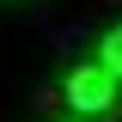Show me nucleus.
Instances as JSON below:
<instances>
[{
	"mask_svg": "<svg viewBox=\"0 0 122 122\" xmlns=\"http://www.w3.org/2000/svg\"><path fill=\"white\" fill-rule=\"evenodd\" d=\"M98 67H104L110 79H122V25L104 30V43H98Z\"/></svg>",
	"mask_w": 122,
	"mask_h": 122,
	"instance_id": "2",
	"label": "nucleus"
},
{
	"mask_svg": "<svg viewBox=\"0 0 122 122\" xmlns=\"http://www.w3.org/2000/svg\"><path fill=\"white\" fill-rule=\"evenodd\" d=\"M110 98H116V79H110L98 61H86V67H73V73H67V104H73V110L104 116V110H110Z\"/></svg>",
	"mask_w": 122,
	"mask_h": 122,
	"instance_id": "1",
	"label": "nucleus"
}]
</instances>
